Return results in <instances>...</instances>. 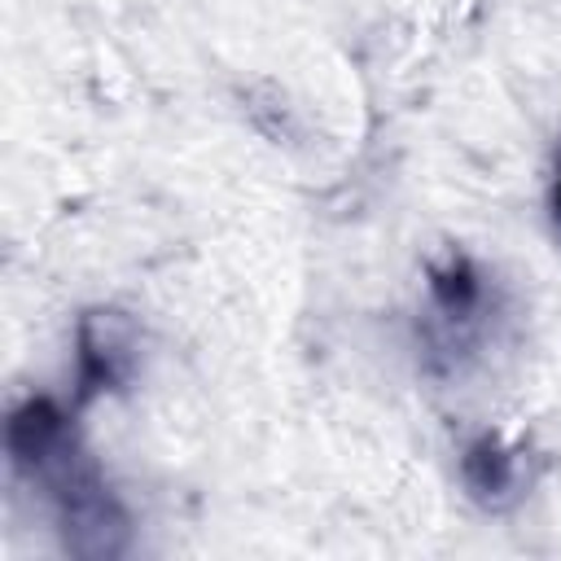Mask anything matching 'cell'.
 Wrapping results in <instances>:
<instances>
[{"mask_svg": "<svg viewBox=\"0 0 561 561\" xmlns=\"http://www.w3.org/2000/svg\"><path fill=\"white\" fill-rule=\"evenodd\" d=\"M430 298H434L443 324L478 320V311H482V276L469 263V254L447 250L438 263H430Z\"/></svg>", "mask_w": 561, "mask_h": 561, "instance_id": "obj_5", "label": "cell"}, {"mask_svg": "<svg viewBox=\"0 0 561 561\" xmlns=\"http://www.w3.org/2000/svg\"><path fill=\"white\" fill-rule=\"evenodd\" d=\"M79 346V403H92L105 390H118L136 373L140 329L123 307H88L75 329Z\"/></svg>", "mask_w": 561, "mask_h": 561, "instance_id": "obj_2", "label": "cell"}, {"mask_svg": "<svg viewBox=\"0 0 561 561\" xmlns=\"http://www.w3.org/2000/svg\"><path fill=\"white\" fill-rule=\"evenodd\" d=\"M35 473L48 478V495H53L61 548L70 557L110 561V557H123L131 548V517H127V508L118 504V495L110 491V482L101 478V469L75 443H66Z\"/></svg>", "mask_w": 561, "mask_h": 561, "instance_id": "obj_1", "label": "cell"}, {"mask_svg": "<svg viewBox=\"0 0 561 561\" xmlns=\"http://www.w3.org/2000/svg\"><path fill=\"white\" fill-rule=\"evenodd\" d=\"M552 219H557V232H561V153H557V175H552Z\"/></svg>", "mask_w": 561, "mask_h": 561, "instance_id": "obj_6", "label": "cell"}, {"mask_svg": "<svg viewBox=\"0 0 561 561\" xmlns=\"http://www.w3.org/2000/svg\"><path fill=\"white\" fill-rule=\"evenodd\" d=\"M460 478L482 508H508L522 495L526 465H522V451L508 447L500 434H478L460 456Z\"/></svg>", "mask_w": 561, "mask_h": 561, "instance_id": "obj_3", "label": "cell"}, {"mask_svg": "<svg viewBox=\"0 0 561 561\" xmlns=\"http://www.w3.org/2000/svg\"><path fill=\"white\" fill-rule=\"evenodd\" d=\"M4 443H9V456H13L18 469H31V473L44 469L70 443L61 408L53 399H26V403H18L13 416H9Z\"/></svg>", "mask_w": 561, "mask_h": 561, "instance_id": "obj_4", "label": "cell"}]
</instances>
